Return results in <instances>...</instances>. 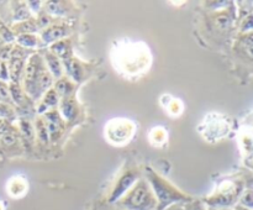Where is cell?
I'll list each match as a JSON object with an SVG mask.
<instances>
[{"label": "cell", "mask_w": 253, "mask_h": 210, "mask_svg": "<svg viewBox=\"0 0 253 210\" xmlns=\"http://www.w3.org/2000/svg\"><path fill=\"white\" fill-rule=\"evenodd\" d=\"M147 182L152 188L153 194L157 200V209L156 210H166L172 205L179 204V203L185 204L192 200L189 195L182 193L174 185H172L169 182L163 179L162 177L156 174V172L151 169H147Z\"/></svg>", "instance_id": "1"}, {"label": "cell", "mask_w": 253, "mask_h": 210, "mask_svg": "<svg viewBox=\"0 0 253 210\" xmlns=\"http://www.w3.org/2000/svg\"><path fill=\"white\" fill-rule=\"evenodd\" d=\"M118 205L126 210H156V200L153 190L147 180L138 179L133 187L118 200Z\"/></svg>", "instance_id": "2"}, {"label": "cell", "mask_w": 253, "mask_h": 210, "mask_svg": "<svg viewBox=\"0 0 253 210\" xmlns=\"http://www.w3.org/2000/svg\"><path fill=\"white\" fill-rule=\"evenodd\" d=\"M121 64L128 73H137L141 69L146 68L148 64V52L146 47L141 44L126 47L125 51L121 53Z\"/></svg>", "instance_id": "3"}, {"label": "cell", "mask_w": 253, "mask_h": 210, "mask_svg": "<svg viewBox=\"0 0 253 210\" xmlns=\"http://www.w3.org/2000/svg\"><path fill=\"white\" fill-rule=\"evenodd\" d=\"M133 131H135V125L132 121L126 119H114L106 125L105 128L108 140L116 145L127 142L133 135Z\"/></svg>", "instance_id": "4"}, {"label": "cell", "mask_w": 253, "mask_h": 210, "mask_svg": "<svg viewBox=\"0 0 253 210\" xmlns=\"http://www.w3.org/2000/svg\"><path fill=\"white\" fill-rule=\"evenodd\" d=\"M44 63L39 54H32L29 58V62L25 68V89L26 93L31 96L32 90H34L35 83H36L39 74L42 69L44 68Z\"/></svg>", "instance_id": "5"}, {"label": "cell", "mask_w": 253, "mask_h": 210, "mask_svg": "<svg viewBox=\"0 0 253 210\" xmlns=\"http://www.w3.org/2000/svg\"><path fill=\"white\" fill-rule=\"evenodd\" d=\"M138 175H140L138 170H127L126 173H124L120 177V179L118 180L115 187H114L113 192H111L110 197H109V202L115 203L120 198H123L133 187V184L137 182Z\"/></svg>", "instance_id": "6"}, {"label": "cell", "mask_w": 253, "mask_h": 210, "mask_svg": "<svg viewBox=\"0 0 253 210\" xmlns=\"http://www.w3.org/2000/svg\"><path fill=\"white\" fill-rule=\"evenodd\" d=\"M44 124H46L49 138L52 141L58 140L59 136L62 135V131H63V121H62L61 114L56 110L47 111Z\"/></svg>", "instance_id": "7"}, {"label": "cell", "mask_w": 253, "mask_h": 210, "mask_svg": "<svg viewBox=\"0 0 253 210\" xmlns=\"http://www.w3.org/2000/svg\"><path fill=\"white\" fill-rule=\"evenodd\" d=\"M67 35V29L62 25H51V26L46 27L42 30L41 32V40L44 43H52V42L61 41L62 37Z\"/></svg>", "instance_id": "8"}, {"label": "cell", "mask_w": 253, "mask_h": 210, "mask_svg": "<svg viewBox=\"0 0 253 210\" xmlns=\"http://www.w3.org/2000/svg\"><path fill=\"white\" fill-rule=\"evenodd\" d=\"M6 189H7V193H9L10 197H12V198L22 197V195L26 194V192H27L26 179L22 177H20V175L11 178V179L9 180V183H7Z\"/></svg>", "instance_id": "9"}, {"label": "cell", "mask_w": 253, "mask_h": 210, "mask_svg": "<svg viewBox=\"0 0 253 210\" xmlns=\"http://www.w3.org/2000/svg\"><path fill=\"white\" fill-rule=\"evenodd\" d=\"M64 68L68 72L69 76L74 79L76 82H81L82 78L84 76L83 67H82L81 62L77 61L73 57H68V58L64 59Z\"/></svg>", "instance_id": "10"}, {"label": "cell", "mask_w": 253, "mask_h": 210, "mask_svg": "<svg viewBox=\"0 0 253 210\" xmlns=\"http://www.w3.org/2000/svg\"><path fill=\"white\" fill-rule=\"evenodd\" d=\"M77 113H78V110H77V105L74 100H72L71 98H63V101L59 105V114H61V116H63L66 120L72 121L76 119Z\"/></svg>", "instance_id": "11"}, {"label": "cell", "mask_w": 253, "mask_h": 210, "mask_svg": "<svg viewBox=\"0 0 253 210\" xmlns=\"http://www.w3.org/2000/svg\"><path fill=\"white\" fill-rule=\"evenodd\" d=\"M44 58H46L47 67H48V71L51 72L52 76L54 78H62V74H63V68H62V63L59 62V58L53 54L52 52H47L44 54Z\"/></svg>", "instance_id": "12"}, {"label": "cell", "mask_w": 253, "mask_h": 210, "mask_svg": "<svg viewBox=\"0 0 253 210\" xmlns=\"http://www.w3.org/2000/svg\"><path fill=\"white\" fill-rule=\"evenodd\" d=\"M59 101V95L57 94V91L54 89H48V90L44 93L43 100H42L41 105H40L39 111L40 113H44L48 110L49 108H54V106L58 105Z\"/></svg>", "instance_id": "13"}, {"label": "cell", "mask_w": 253, "mask_h": 210, "mask_svg": "<svg viewBox=\"0 0 253 210\" xmlns=\"http://www.w3.org/2000/svg\"><path fill=\"white\" fill-rule=\"evenodd\" d=\"M54 90L57 91L58 95H62L63 98H69V95H71L74 90V84L72 83L69 79L62 77V78H59L58 81L56 82Z\"/></svg>", "instance_id": "14"}, {"label": "cell", "mask_w": 253, "mask_h": 210, "mask_svg": "<svg viewBox=\"0 0 253 210\" xmlns=\"http://www.w3.org/2000/svg\"><path fill=\"white\" fill-rule=\"evenodd\" d=\"M51 52L53 54H56L57 57H62L63 59L71 57V44L69 41H57L54 43H52L51 46Z\"/></svg>", "instance_id": "15"}, {"label": "cell", "mask_w": 253, "mask_h": 210, "mask_svg": "<svg viewBox=\"0 0 253 210\" xmlns=\"http://www.w3.org/2000/svg\"><path fill=\"white\" fill-rule=\"evenodd\" d=\"M22 69H24V59H22L21 57L14 56L11 64H10V73H11V78L15 83H16V81L19 79Z\"/></svg>", "instance_id": "16"}, {"label": "cell", "mask_w": 253, "mask_h": 210, "mask_svg": "<svg viewBox=\"0 0 253 210\" xmlns=\"http://www.w3.org/2000/svg\"><path fill=\"white\" fill-rule=\"evenodd\" d=\"M167 138V131L165 130L163 127H155L150 133V140L151 142L155 143V145H161L163 143Z\"/></svg>", "instance_id": "17"}, {"label": "cell", "mask_w": 253, "mask_h": 210, "mask_svg": "<svg viewBox=\"0 0 253 210\" xmlns=\"http://www.w3.org/2000/svg\"><path fill=\"white\" fill-rule=\"evenodd\" d=\"M36 132H37V137L42 141L43 143H47L49 140V135L48 131H47L46 124H44L43 119H37L36 120Z\"/></svg>", "instance_id": "18"}, {"label": "cell", "mask_w": 253, "mask_h": 210, "mask_svg": "<svg viewBox=\"0 0 253 210\" xmlns=\"http://www.w3.org/2000/svg\"><path fill=\"white\" fill-rule=\"evenodd\" d=\"M16 40L21 46H25V47H34L39 43V39H37L36 35L34 34L19 35Z\"/></svg>", "instance_id": "19"}, {"label": "cell", "mask_w": 253, "mask_h": 210, "mask_svg": "<svg viewBox=\"0 0 253 210\" xmlns=\"http://www.w3.org/2000/svg\"><path fill=\"white\" fill-rule=\"evenodd\" d=\"M16 30L20 32V35L32 34V32L39 30V26H37L36 21H34V20H29V21H24L21 22V24H19V26H16Z\"/></svg>", "instance_id": "20"}, {"label": "cell", "mask_w": 253, "mask_h": 210, "mask_svg": "<svg viewBox=\"0 0 253 210\" xmlns=\"http://www.w3.org/2000/svg\"><path fill=\"white\" fill-rule=\"evenodd\" d=\"M9 90H10V95L12 96V99H14V100L16 101L17 104H24L25 94L22 93V89L20 88L19 84L15 83V82H14V83L10 85Z\"/></svg>", "instance_id": "21"}, {"label": "cell", "mask_w": 253, "mask_h": 210, "mask_svg": "<svg viewBox=\"0 0 253 210\" xmlns=\"http://www.w3.org/2000/svg\"><path fill=\"white\" fill-rule=\"evenodd\" d=\"M183 210H208L207 204L202 200L192 199L190 202L183 204Z\"/></svg>", "instance_id": "22"}, {"label": "cell", "mask_w": 253, "mask_h": 210, "mask_svg": "<svg viewBox=\"0 0 253 210\" xmlns=\"http://www.w3.org/2000/svg\"><path fill=\"white\" fill-rule=\"evenodd\" d=\"M240 204L246 209L253 210V190H247L244 193V195L240 199Z\"/></svg>", "instance_id": "23"}, {"label": "cell", "mask_w": 253, "mask_h": 210, "mask_svg": "<svg viewBox=\"0 0 253 210\" xmlns=\"http://www.w3.org/2000/svg\"><path fill=\"white\" fill-rule=\"evenodd\" d=\"M20 128H21V132L24 133L26 138H32L35 136V130L29 121H21Z\"/></svg>", "instance_id": "24"}, {"label": "cell", "mask_w": 253, "mask_h": 210, "mask_svg": "<svg viewBox=\"0 0 253 210\" xmlns=\"http://www.w3.org/2000/svg\"><path fill=\"white\" fill-rule=\"evenodd\" d=\"M182 109H183L182 103H180L179 100H174V99H172L170 103H168V110H169V113L173 114V115H178V114H180Z\"/></svg>", "instance_id": "25"}, {"label": "cell", "mask_w": 253, "mask_h": 210, "mask_svg": "<svg viewBox=\"0 0 253 210\" xmlns=\"http://www.w3.org/2000/svg\"><path fill=\"white\" fill-rule=\"evenodd\" d=\"M1 142L6 146H11L16 142V136L11 132H5L1 136Z\"/></svg>", "instance_id": "26"}, {"label": "cell", "mask_w": 253, "mask_h": 210, "mask_svg": "<svg viewBox=\"0 0 253 210\" xmlns=\"http://www.w3.org/2000/svg\"><path fill=\"white\" fill-rule=\"evenodd\" d=\"M62 6L63 5L61 2H48V11L54 15H62V12H63Z\"/></svg>", "instance_id": "27"}, {"label": "cell", "mask_w": 253, "mask_h": 210, "mask_svg": "<svg viewBox=\"0 0 253 210\" xmlns=\"http://www.w3.org/2000/svg\"><path fill=\"white\" fill-rule=\"evenodd\" d=\"M29 16H30L29 10H27L25 6H21L16 11V15H15V20H21V21H26V20L29 19Z\"/></svg>", "instance_id": "28"}, {"label": "cell", "mask_w": 253, "mask_h": 210, "mask_svg": "<svg viewBox=\"0 0 253 210\" xmlns=\"http://www.w3.org/2000/svg\"><path fill=\"white\" fill-rule=\"evenodd\" d=\"M216 24L221 27H227L230 25V17L227 15H220L216 19Z\"/></svg>", "instance_id": "29"}, {"label": "cell", "mask_w": 253, "mask_h": 210, "mask_svg": "<svg viewBox=\"0 0 253 210\" xmlns=\"http://www.w3.org/2000/svg\"><path fill=\"white\" fill-rule=\"evenodd\" d=\"M10 96V90L7 88V85L2 82H0V98L1 99H7Z\"/></svg>", "instance_id": "30"}, {"label": "cell", "mask_w": 253, "mask_h": 210, "mask_svg": "<svg viewBox=\"0 0 253 210\" xmlns=\"http://www.w3.org/2000/svg\"><path fill=\"white\" fill-rule=\"evenodd\" d=\"M0 32H1V36L4 37L6 41H12V40L15 39L14 35H12L11 31H9V30H6L5 27H0Z\"/></svg>", "instance_id": "31"}, {"label": "cell", "mask_w": 253, "mask_h": 210, "mask_svg": "<svg viewBox=\"0 0 253 210\" xmlns=\"http://www.w3.org/2000/svg\"><path fill=\"white\" fill-rule=\"evenodd\" d=\"M11 113L12 111L10 110V108L6 105V104L0 103V116H4V118H6V116H9Z\"/></svg>", "instance_id": "32"}, {"label": "cell", "mask_w": 253, "mask_h": 210, "mask_svg": "<svg viewBox=\"0 0 253 210\" xmlns=\"http://www.w3.org/2000/svg\"><path fill=\"white\" fill-rule=\"evenodd\" d=\"M244 43L246 44V47H253V32H250L245 36Z\"/></svg>", "instance_id": "33"}, {"label": "cell", "mask_w": 253, "mask_h": 210, "mask_svg": "<svg viewBox=\"0 0 253 210\" xmlns=\"http://www.w3.org/2000/svg\"><path fill=\"white\" fill-rule=\"evenodd\" d=\"M252 27H253V16H250L249 19L244 22V27H242V29L250 30V29H252Z\"/></svg>", "instance_id": "34"}, {"label": "cell", "mask_w": 253, "mask_h": 210, "mask_svg": "<svg viewBox=\"0 0 253 210\" xmlns=\"http://www.w3.org/2000/svg\"><path fill=\"white\" fill-rule=\"evenodd\" d=\"M166 210H183V205L175 204V205H172V207L167 208V209H166Z\"/></svg>", "instance_id": "35"}, {"label": "cell", "mask_w": 253, "mask_h": 210, "mask_svg": "<svg viewBox=\"0 0 253 210\" xmlns=\"http://www.w3.org/2000/svg\"><path fill=\"white\" fill-rule=\"evenodd\" d=\"M245 51H246L247 56H249L250 58L253 59V47H246V49H245Z\"/></svg>", "instance_id": "36"}, {"label": "cell", "mask_w": 253, "mask_h": 210, "mask_svg": "<svg viewBox=\"0 0 253 210\" xmlns=\"http://www.w3.org/2000/svg\"><path fill=\"white\" fill-rule=\"evenodd\" d=\"M235 210H250V209H246V208L241 207V205H239V207H236V209Z\"/></svg>", "instance_id": "37"}, {"label": "cell", "mask_w": 253, "mask_h": 210, "mask_svg": "<svg viewBox=\"0 0 253 210\" xmlns=\"http://www.w3.org/2000/svg\"><path fill=\"white\" fill-rule=\"evenodd\" d=\"M0 210H5V205L2 202H0Z\"/></svg>", "instance_id": "38"}, {"label": "cell", "mask_w": 253, "mask_h": 210, "mask_svg": "<svg viewBox=\"0 0 253 210\" xmlns=\"http://www.w3.org/2000/svg\"><path fill=\"white\" fill-rule=\"evenodd\" d=\"M220 210H231V209H229V208H221Z\"/></svg>", "instance_id": "39"}, {"label": "cell", "mask_w": 253, "mask_h": 210, "mask_svg": "<svg viewBox=\"0 0 253 210\" xmlns=\"http://www.w3.org/2000/svg\"><path fill=\"white\" fill-rule=\"evenodd\" d=\"M209 210H219V209H216V208H210Z\"/></svg>", "instance_id": "40"}, {"label": "cell", "mask_w": 253, "mask_h": 210, "mask_svg": "<svg viewBox=\"0 0 253 210\" xmlns=\"http://www.w3.org/2000/svg\"><path fill=\"white\" fill-rule=\"evenodd\" d=\"M119 210H126V209H121V208H120V209H119Z\"/></svg>", "instance_id": "41"}]
</instances>
